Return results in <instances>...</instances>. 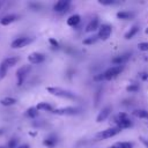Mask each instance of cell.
Masks as SVG:
<instances>
[{"instance_id": "obj_1", "label": "cell", "mask_w": 148, "mask_h": 148, "mask_svg": "<svg viewBox=\"0 0 148 148\" xmlns=\"http://www.w3.org/2000/svg\"><path fill=\"white\" fill-rule=\"evenodd\" d=\"M46 91L50 92L53 96L61 97V98H67V99H74V98H76V96H75L74 92H72L71 90L60 88V87H46Z\"/></svg>"}, {"instance_id": "obj_2", "label": "cell", "mask_w": 148, "mask_h": 148, "mask_svg": "<svg viewBox=\"0 0 148 148\" xmlns=\"http://www.w3.org/2000/svg\"><path fill=\"white\" fill-rule=\"evenodd\" d=\"M113 123H114L116 126L119 127L120 130H123V128H128V127H131V126L133 125V124H132V120H131L130 117H128V114L125 113V112H119V113L114 117Z\"/></svg>"}, {"instance_id": "obj_3", "label": "cell", "mask_w": 148, "mask_h": 148, "mask_svg": "<svg viewBox=\"0 0 148 148\" xmlns=\"http://www.w3.org/2000/svg\"><path fill=\"white\" fill-rule=\"evenodd\" d=\"M52 112L54 114H59V116H74V114H79L81 112V108H77V106H65V108L53 109Z\"/></svg>"}, {"instance_id": "obj_4", "label": "cell", "mask_w": 148, "mask_h": 148, "mask_svg": "<svg viewBox=\"0 0 148 148\" xmlns=\"http://www.w3.org/2000/svg\"><path fill=\"white\" fill-rule=\"evenodd\" d=\"M120 131H121V130H120L119 127L113 126V127H110V128H106V130H103V131L98 132V133L96 134V138H97L98 140L110 139V138H112V136H114V135L119 134V133H120Z\"/></svg>"}, {"instance_id": "obj_5", "label": "cell", "mask_w": 148, "mask_h": 148, "mask_svg": "<svg viewBox=\"0 0 148 148\" xmlns=\"http://www.w3.org/2000/svg\"><path fill=\"white\" fill-rule=\"evenodd\" d=\"M124 69V66H112L110 68H108L104 73H103V76H104V80H112L114 77H117Z\"/></svg>"}, {"instance_id": "obj_6", "label": "cell", "mask_w": 148, "mask_h": 148, "mask_svg": "<svg viewBox=\"0 0 148 148\" xmlns=\"http://www.w3.org/2000/svg\"><path fill=\"white\" fill-rule=\"evenodd\" d=\"M31 69V66L30 65H24L22 67H20L17 71H16V82H17V86H22L24 79L27 77V75L29 74Z\"/></svg>"}, {"instance_id": "obj_7", "label": "cell", "mask_w": 148, "mask_h": 148, "mask_svg": "<svg viewBox=\"0 0 148 148\" xmlns=\"http://www.w3.org/2000/svg\"><path fill=\"white\" fill-rule=\"evenodd\" d=\"M32 40H34L32 37H17L10 43V47L12 49H21V47L29 45Z\"/></svg>"}, {"instance_id": "obj_8", "label": "cell", "mask_w": 148, "mask_h": 148, "mask_svg": "<svg viewBox=\"0 0 148 148\" xmlns=\"http://www.w3.org/2000/svg\"><path fill=\"white\" fill-rule=\"evenodd\" d=\"M112 32V27L110 24H102L99 25V29H98V38L102 39V40H106L110 35Z\"/></svg>"}, {"instance_id": "obj_9", "label": "cell", "mask_w": 148, "mask_h": 148, "mask_svg": "<svg viewBox=\"0 0 148 148\" xmlns=\"http://www.w3.org/2000/svg\"><path fill=\"white\" fill-rule=\"evenodd\" d=\"M45 60V54L40 53V52H32L28 56V61L31 65H38L42 64Z\"/></svg>"}, {"instance_id": "obj_10", "label": "cell", "mask_w": 148, "mask_h": 148, "mask_svg": "<svg viewBox=\"0 0 148 148\" xmlns=\"http://www.w3.org/2000/svg\"><path fill=\"white\" fill-rule=\"evenodd\" d=\"M71 5V1L69 0H59L54 3L53 6V10L54 12H58V13H62V12H66L68 10V6Z\"/></svg>"}, {"instance_id": "obj_11", "label": "cell", "mask_w": 148, "mask_h": 148, "mask_svg": "<svg viewBox=\"0 0 148 148\" xmlns=\"http://www.w3.org/2000/svg\"><path fill=\"white\" fill-rule=\"evenodd\" d=\"M131 58V53H124L121 56H117L114 58L111 59V62L116 66H123L125 62H127Z\"/></svg>"}, {"instance_id": "obj_12", "label": "cell", "mask_w": 148, "mask_h": 148, "mask_svg": "<svg viewBox=\"0 0 148 148\" xmlns=\"http://www.w3.org/2000/svg\"><path fill=\"white\" fill-rule=\"evenodd\" d=\"M111 111H112V109H111V106H109V105H106L105 108H103V109L99 111V113L97 114V117H96V121H97V123H102V121H104V120L110 116Z\"/></svg>"}, {"instance_id": "obj_13", "label": "cell", "mask_w": 148, "mask_h": 148, "mask_svg": "<svg viewBox=\"0 0 148 148\" xmlns=\"http://www.w3.org/2000/svg\"><path fill=\"white\" fill-rule=\"evenodd\" d=\"M99 29V22H98V18L97 17H94L86 27V31L87 32H94L95 30Z\"/></svg>"}, {"instance_id": "obj_14", "label": "cell", "mask_w": 148, "mask_h": 148, "mask_svg": "<svg viewBox=\"0 0 148 148\" xmlns=\"http://www.w3.org/2000/svg\"><path fill=\"white\" fill-rule=\"evenodd\" d=\"M16 20H17V15H15V14H8V15H5L0 20V24L1 25H8V24L13 23Z\"/></svg>"}, {"instance_id": "obj_15", "label": "cell", "mask_w": 148, "mask_h": 148, "mask_svg": "<svg viewBox=\"0 0 148 148\" xmlns=\"http://www.w3.org/2000/svg\"><path fill=\"white\" fill-rule=\"evenodd\" d=\"M18 57H8V58H6V59H3L1 62L9 69L10 67H13L14 65H16L17 62H18Z\"/></svg>"}, {"instance_id": "obj_16", "label": "cell", "mask_w": 148, "mask_h": 148, "mask_svg": "<svg viewBox=\"0 0 148 148\" xmlns=\"http://www.w3.org/2000/svg\"><path fill=\"white\" fill-rule=\"evenodd\" d=\"M132 116L141 119H148V111L145 109H136L132 111Z\"/></svg>"}, {"instance_id": "obj_17", "label": "cell", "mask_w": 148, "mask_h": 148, "mask_svg": "<svg viewBox=\"0 0 148 148\" xmlns=\"http://www.w3.org/2000/svg\"><path fill=\"white\" fill-rule=\"evenodd\" d=\"M134 145L132 142H128V141H121V142H116L111 146H109L108 148H133Z\"/></svg>"}, {"instance_id": "obj_18", "label": "cell", "mask_w": 148, "mask_h": 148, "mask_svg": "<svg viewBox=\"0 0 148 148\" xmlns=\"http://www.w3.org/2000/svg\"><path fill=\"white\" fill-rule=\"evenodd\" d=\"M80 20H81L80 15H77V14L71 15V16L67 18V25H69V27H76V25L79 24Z\"/></svg>"}, {"instance_id": "obj_19", "label": "cell", "mask_w": 148, "mask_h": 148, "mask_svg": "<svg viewBox=\"0 0 148 148\" xmlns=\"http://www.w3.org/2000/svg\"><path fill=\"white\" fill-rule=\"evenodd\" d=\"M36 109H37L38 111H50V112L53 111L52 105L49 104V103H46V102H40V103H38V104L36 105Z\"/></svg>"}, {"instance_id": "obj_20", "label": "cell", "mask_w": 148, "mask_h": 148, "mask_svg": "<svg viewBox=\"0 0 148 148\" xmlns=\"http://www.w3.org/2000/svg\"><path fill=\"white\" fill-rule=\"evenodd\" d=\"M138 32H139V27H138V25H133V27L130 28V30L124 35V38H125V39H131V38H133Z\"/></svg>"}, {"instance_id": "obj_21", "label": "cell", "mask_w": 148, "mask_h": 148, "mask_svg": "<svg viewBox=\"0 0 148 148\" xmlns=\"http://www.w3.org/2000/svg\"><path fill=\"white\" fill-rule=\"evenodd\" d=\"M57 138L56 136H49V138H46V139H44V141H43V145L44 146H46L47 148H53L56 145H57Z\"/></svg>"}, {"instance_id": "obj_22", "label": "cell", "mask_w": 148, "mask_h": 148, "mask_svg": "<svg viewBox=\"0 0 148 148\" xmlns=\"http://www.w3.org/2000/svg\"><path fill=\"white\" fill-rule=\"evenodd\" d=\"M0 104L3 106H10V105L16 104V99L14 97H3L0 99Z\"/></svg>"}, {"instance_id": "obj_23", "label": "cell", "mask_w": 148, "mask_h": 148, "mask_svg": "<svg viewBox=\"0 0 148 148\" xmlns=\"http://www.w3.org/2000/svg\"><path fill=\"white\" fill-rule=\"evenodd\" d=\"M25 116L29 117V118H36V117L38 116V110L36 109V106H31V108L27 109Z\"/></svg>"}, {"instance_id": "obj_24", "label": "cell", "mask_w": 148, "mask_h": 148, "mask_svg": "<svg viewBox=\"0 0 148 148\" xmlns=\"http://www.w3.org/2000/svg\"><path fill=\"white\" fill-rule=\"evenodd\" d=\"M133 16H134L133 13H130V12H118L117 13V17L120 20H130Z\"/></svg>"}, {"instance_id": "obj_25", "label": "cell", "mask_w": 148, "mask_h": 148, "mask_svg": "<svg viewBox=\"0 0 148 148\" xmlns=\"http://www.w3.org/2000/svg\"><path fill=\"white\" fill-rule=\"evenodd\" d=\"M98 39V36H91V37H88L86 39H83V44L84 45H91L94 43H96Z\"/></svg>"}, {"instance_id": "obj_26", "label": "cell", "mask_w": 148, "mask_h": 148, "mask_svg": "<svg viewBox=\"0 0 148 148\" xmlns=\"http://www.w3.org/2000/svg\"><path fill=\"white\" fill-rule=\"evenodd\" d=\"M139 89H140V87L136 83H132V84H128L126 87V91H128V92H136Z\"/></svg>"}, {"instance_id": "obj_27", "label": "cell", "mask_w": 148, "mask_h": 148, "mask_svg": "<svg viewBox=\"0 0 148 148\" xmlns=\"http://www.w3.org/2000/svg\"><path fill=\"white\" fill-rule=\"evenodd\" d=\"M7 72H8V68L1 62V64H0V80H2V79L7 75Z\"/></svg>"}, {"instance_id": "obj_28", "label": "cell", "mask_w": 148, "mask_h": 148, "mask_svg": "<svg viewBox=\"0 0 148 148\" xmlns=\"http://www.w3.org/2000/svg\"><path fill=\"white\" fill-rule=\"evenodd\" d=\"M138 49L142 52H148V42H141L138 44Z\"/></svg>"}, {"instance_id": "obj_29", "label": "cell", "mask_w": 148, "mask_h": 148, "mask_svg": "<svg viewBox=\"0 0 148 148\" xmlns=\"http://www.w3.org/2000/svg\"><path fill=\"white\" fill-rule=\"evenodd\" d=\"M98 3L104 5V6H111V5H117V3H119V2L116 1V0H99Z\"/></svg>"}, {"instance_id": "obj_30", "label": "cell", "mask_w": 148, "mask_h": 148, "mask_svg": "<svg viewBox=\"0 0 148 148\" xmlns=\"http://www.w3.org/2000/svg\"><path fill=\"white\" fill-rule=\"evenodd\" d=\"M17 143H18V140L15 139V138H13V139H10V140L8 141L7 148H16V147H17Z\"/></svg>"}, {"instance_id": "obj_31", "label": "cell", "mask_w": 148, "mask_h": 148, "mask_svg": "<svg viewBox=\"0 0 148 148\" xmlns=\"http://www.w3.org/2000/svg\"><path fill=\"white\" fill-rule=\"evenodd\" d=\"M49 43L51 44L52 47H54V49H59V43H58L54 38H50V39H49Z\"/></svg>"}, {"instance_id": "obj_32", "label": "cell", "mask_w": 148, "mask_h": 148, "mask_svg": "<svg viewBox=\"0 0 148 148\" xmlns=\"http://www.w3.org/2000/svg\"><path fill=\"white\" fill-rule=\"evenodd\" d=\"M102 95V88H99L98 90H97V92H96V99H95V105L97 106L98 105V102H99V96Z\"/></svg>"}, {"instance_id": "obj_33", "label": "cell", "mask_w": 148, "mask_h": 148, "mask_svg": "<svg viewBox=\"0 0 148 148\" xmlns=\"http://www.w3.org/2000/svg\"><path fill=\"white\" fill-rule=\"evenodd\" d=\"M94 80H95V81H102V80H104L103 73H102V74H98V75H95V76H94Z\"/></svg>"}, {"instance_id": "obj_34", "label": "cell", "mask_w": 148, "mask_h": 148, "mask_svg": "<svg viewBox=\"0 0 148 148\" xmlns=\"http://www.w3.org/2000/svg\"><path fill=\"white\" fill-rule=\"evenodd\" d=\"M140 77L143 81H148V72L147 73H140Z\"/></svg>"}, {"instance_id": "obj_35", "label": "cell", "mask_w": 148, "mask_h": 148, "mask_svg": "<svg viewBox=\"0 0 148 148\" xmlns=\"http://www.w3.org/2000/svg\"><path fill=\"white\" fill-rule=\"evenodd\" d=\"M140 141H141V142H142V143H143V145H145V146L148 148V141H147L146 139H143V138H140Z\"/></svg>"}, {"instance_id": "obj_36", "label": "cell", "mask_w": 148, "mask_h": 148, "mask_svg": "<svg viewBox=\"0 0 148 148\" xmlns=\"http://www.w3.org/2000/svg\"><path fill=\"white\" fill-rule=\"evenodd\" d=\"M30 7H32V8H36V10H38V8L40 7L39 5H37V3H30Z\"/></svg>"}, {"instance_id": "obj_37", "label": "cell", "mask_w": 148, "mask_h": 148, "mask_svg": "<svg viewBox=\"0 0 148 148\" xmlns=\"http://www.w3.org/2000/svg\"><path fill=\"white\" fill-rule=\"evenodd\" d=\"M16 148H29V145H21V146H17Z\"/></svg>"}, {"instance_id": "obj_38", "label": "cell", "mask_w": 148, "mask_h": 148, "mask_svg": "<svg viewBox=\"0 0 148 148\" xmlns=\"http://www.w3.org/2000/svg\"><path fill=\"white\" fill-rule=\"evenodd\" d=\"M143 60L145 61H148V54L147 56H143Z\"/></svg>"}, {"instance_id": "obj_39", "label": "cell", "mask_w": 148, "mask_h": 148, "mask_svg": "<svg viewBox=\"0 0 148 148\" xmlns=\"http://www.w3.org/2000/svg\"><path fill=\"white\" fill-rule=\"evenodd\" d=\"M145 34H146V35H148V28H146V30H145Z\"/></svg>"}, {"instance_id": "obj_40", "label": "cell", "mask_w": 148, "mask_h": 148, "mask_svg": "<svg viewBox=\"0 0 148 148\" xmlns=\"http://www.w3.org/2000/svg\"><path fill=\"white\" fill-rule=\"evenodd\" d=\"M1 5H2V2H1V1H0V8H1Z\"/></svg>"}, {"instance_id": "obj_41", "label": "cell", "mask_w": 148, "mask_h": 148, "mask_svg": "<svg viewBox=\"0 0 148 148\" xmlns=\"http://www.w3.org/2000/svg\"><path fill=\"white\" fill-rule=\"evenodd\" d=\"M0 148H5V147H1V146H0Z\"/></svg>"}]
</instances>
